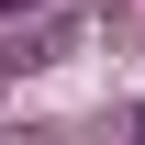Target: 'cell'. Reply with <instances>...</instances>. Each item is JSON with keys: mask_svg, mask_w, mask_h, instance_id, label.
<instances>
[{"mask_svg": "<svg viewBox=\"0 0 145 145\" xmlns=\"http://www.w3.org/2000/svg\"><path fill=\"white\" fill-rule=\"evenodd\" d=\"M11 11H34V0H0V22H11Z\"/></svg>", "mask_w": 145, "mask_h": 145, "instance_id": "obj_1", "label": "cell"}]
</instances>
